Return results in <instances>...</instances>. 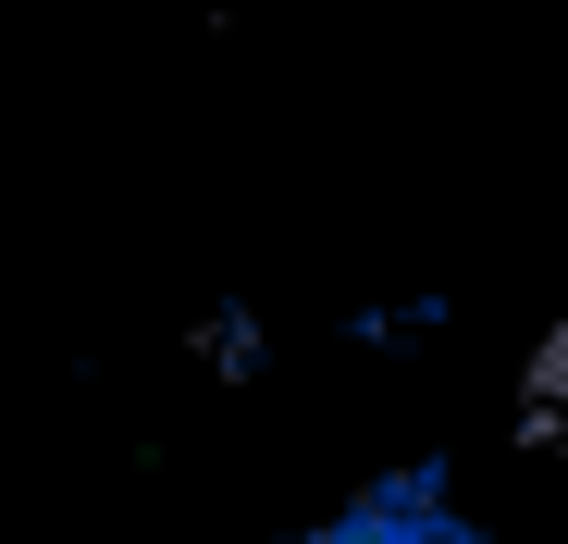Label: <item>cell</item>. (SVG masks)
Listing matches in <instances>:
<instances>
[{
    "label": "cell",
    "mask_w": 568,
    "mask_h": 544,
    "mask_svg": "<svg viewBox=\"0 0 568 544\" xmlns=\"http://www.w3.org/2000/svg\"><path fill=\"white\" fill-rule=\"evenodd\" d=\"M297 544H483L457 520V483H445V459H408V471H384V483H358L322 532H297Z\"/></svg>",
    "instance_id": "cell-1"
}]
</instances>
